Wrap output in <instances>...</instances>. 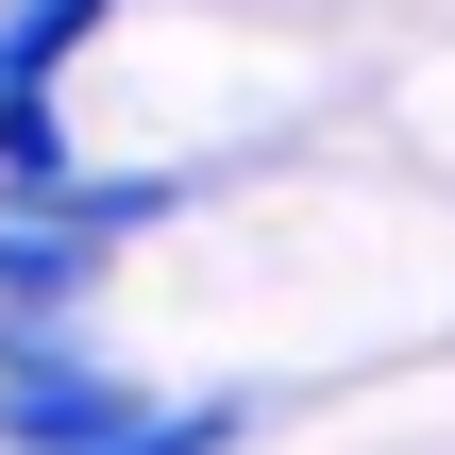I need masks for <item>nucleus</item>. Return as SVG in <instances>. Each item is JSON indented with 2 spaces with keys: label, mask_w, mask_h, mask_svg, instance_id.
<instances>
[{
  "label": "nucleus",
  "mask_w": 455,
  "mask_h": 455,
  "mask_svg": "<svg viewBox=\"0 0 455 455\" xmlns=\"http://www.w3.org/2000/svg\"><path fill=\"white\" fill-rule=\"evenodd\" d=\"M152 405L68 338V321H0V455H84V439H135Z\"/></svg>",
  "instance_id": "obj_1"
},
{
  "label": "nucleus",
  "mask_w": 455,
  "mask_h": 455,
  "mask_svg": "<svg viewBox=\"0 0 455 455\" xmlns=\"http://www.w3.org/2000/svg\"><path fill=\"white\" fill-rule=\"evenodd\" d=\"M84 455H236V422H220V405H152L135 439H84Z\"/></svg>",
  "instance_id": "obj_2"
}]
</instances>
